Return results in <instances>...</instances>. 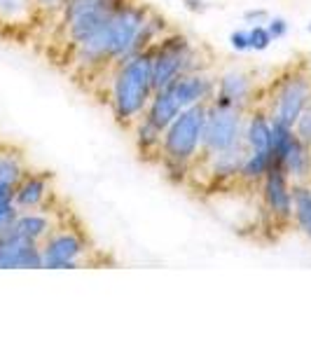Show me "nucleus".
Segmentation results:
<instances>
[{
    "instance_id": "20",
    "label": "nucleus",
    "mask_w": 311,
    "mask_h": 351,
    "mask_svg": "<svg viewBox=\"0 0 311 351\" xmlns=\"http://www.w3.org/2000/svg\"><path fill=\"white\" fill-rule=\"evenodd\" d=\"M28 171L21 155L16 152H0V183L16 185L21 180V176Z\"/></svg>"
},
{
    "instance_id": "10",
    "label": "nucleus",
    "mask_w": 311,
    "mask_h": 351,
    "mask_svg": "<svg viewBox=\"0 0 311 351\" xmlns=\"http://www.w3.org/2000/svg\"><path fill=\"white\" fill-rule=\"evenodd\" d=\"M0 269H42L40 246L12 232L0 234Z\"/></svg>"
},
{
    "instance_id": "19",
    "label": "nucleus",
    "mask_w": 311,
    "mask_h": 351,
    "mask_svg": "<svg viewBox=\"0 0 311 351\" xmlns=\"http://www.w3.org/2000/svg\"><path fill=\"white\" fill-rule=\"evenodd\" d=\"M36 14V0H0V24L3 26H24Z\"/></svg>"
},
{
    "instance_id": "23",
    "label": "nucleus",
    "mask_w": 311,
    "mask_h": 351,
    "mask_svg": "<svg viewBox=\"0 0 311 351\" xmlns=\"http://www.w3.org/2000/svg\"><path fill=\"white\" fill-rule=\"evenodd\" d=\"M293 129H295L299 141H304L307 145H311V104L302 110V115L297 117V122L293 124Z\"/></svg>"
},
{
    "instance_id": "1",
    "label": "nucleus",
    "mask_w": 311,
    "mask_h": 351,
    "mask_svg": "<svg viewBox=\"0 0 311 351\" xmlns=\"http://www.w3.org/2000/svg\"><path fill=\"white\" fill-rule=\"evenodd\" d=\"M108 73V108L115 122L129 132L143 117L152 94H155L150 52L145 49V52L129 56L112 66Z\"/></svg>"
},
{
    "instance_id": "8",
    "label": "nucleus",
    "mask_w": 311,
    "mask_h": 351,
    "mask_svg": "<svg viewBox=\"0 0 311 351\" xmlns=\"http://www.w3.org/2000/svg\"><path fill=\"white\" fill-rule=\"evenodd\" d=\"M262 208L276 228H290L293 220V180L276 164H271L269 173L260 183Z\"/></svg>"
},
{
    "instance_id": "4",
    "label": "nucleus",
    "mask_w": 311,
    "mask_h": 351,
    "mask_svg": "<svg viewBox=\"0 0 311 351\" xmlns=\"http://www.w3.org/2000/svg\"><path fill=\"white\" fill-rule=\"evenodd\" d=\"M42 269H80L94 263V243L77 225L61 223L40 243Z\"/></svg>"
},
{
    "instance_id": "14",
    "label": "nucleus",
    "mask_w": 311,
    "mask_h": 351,
    "mask_svg": "<svg viewBox=\"0 0 311 351\" xmlns=\"http://www.w3.org/2000/svg\"><path fill=\"white\" fill-rule=\"evenodd\" d=\"M241 141L248 150H269L271 145V115L264 101H256L244 115Z\"/></svg>"
},
{
    "instance_id": "27",
    "label": "nucleus",
    "mask_w": 311,
    "mask_h": 351,
    "mask_svg": "<svg viewBox=\"0 0 311 351\" xmlns=\"http://www.w3.org/2000/svg\"><path fill=\"white\" fill-rule=\"evenodd\" d=\"M180 5H183L188 12H192V14H206L208 12V0H180Z\"/></svg>"
},
{
    "instance_id": "18",
    "label": "nucleus",
    "mask_w": 311,
    "mask_h": 351,
    "mask_svg": "<svg viewBox=\"0 0 311 351\" xmlns=\"http://www.w3.org/2000/svg\"><path fill=\"white\" fill-rule=\"evenodd\" d=\"M129 132L134 134L136 148H138L140 157H157V160H160V145H162V134H164L162 129H157L152 122L140 117Z\"/></svg>"
},
{
    "instance_id": "24",
    "label": "nucleus",
    "mask_w": 311,
    "mask_h": 351,
    "mask_svg": "<svg viewBox=\"0 0 311 351\" xmlns=\"http://www.w3.org/2000/svg\"><path fill=\"white\" fill-rule=\"evenodd\" d=\"M229 47L239 54L251 52V43H248V26L234 28V31L229 33Z\"/></svg>"
},
{
    "instance_id": "9",
    "label": "nucleus",
    "mask_w": 311,
    "mask_h": 351,
    "mask_svg": "<svg viewBox=\"0 0 311 351\" xmlns=\"http://www.w3.org/2000/svg\"><path fill=\"white\" fill-rule=\"evenodd\" d=\"M258 84L253 80L251 73L246 71H225L223 75H218L216 82V96L211 101H216L220 106H232V108L248 110L256 104Z\"/></svg>"
},
{
    "instance_id": "11",
    "label": "nucleus",
    "mask_w": 311,
    "mask_h": 351,
    "mask_svg": "<svg viewBox=\"0 0 311 351\" xmlns=\"http://www.w3.org/2000/svg\"><path fill=\"white\" fill-rule=\"evenodd\" d=\"M216 82L218 77L213 73L206 71H195V73H185V75L176 77L173 82H169L166 87H171V92L176 94V99L180 101L183 108L197 104H208V101L216 96Z\"/></svg>"
},
{
    "instance_id": "5",
    "label": "nucleus",
    "mask_w": 311,
    "mask_h": 351,
    "mask_svg": "<svg viewBox=\"0 0 311 351\" xmlns=\"http://www.w3.org/2000/svg\"><path fill=\"white\" fill-rule=\"evenodd\" d=\"M311 104V68L309 66H297L286 71L281 77H276L269 84L267 106L271 120H279L293 127L297 122V117L302 115V110Z\"/></svg>"
},
{
    "instance_id": "22",
    "label": "nucleus",
    "mask_w": 311,
    "mask_h": 351,
    "mask_svg": "<svg viewBox=\"0 0 311 351\" xmlns=\"http://www.w3.org/2000/svg\"><path fill=\"white\" fill-rule=\"evenodd\" d=\"M264 26H267L271 40H284V38L288 36V31H290V24H288V19H284V16H276V14H269V19L264 21Z\"/></svg>"
},
{
    "instance_id": "29",
    "label": "nucleus",
    "mask_w": 311,
    "mask_h": 351,
    "mask_svg": "<svg viewBox=\"0 0 311 351\" xmlns=\"http://www.w3.org/2000/svg\"><path fill=\"white\" fill-rule=\"evenodd\" d=\"M307 31H309V33H311V21H309V26H307Z\"/></svg>"
},
{
    "instance_id": "7",
    "label": "nucleus",
    "mask_w": 311,
    "mask_h": 351,
    "mask_svg": "<svg viewBox=\"0 0 311 351\" xmlns=\"http://www.w3.org/2000/svg\"><path fill=\"white\" fill-rule=\"evenodd\" d=\"M246 110L220 106L216 101L206 104V117H203V136L201 150L197 160H206L211 155L225 152L241 143V129H244Z\"/></svg>"
},
{
    "instance_id": "12",
    "label": "nucleus",
    "mask_w": 311,
    "mask_h": 351,
    "mask_svg": "<svg viewBox=\"0 0 311 351\" xmlns=\"http://www.w3.org/2000/svg\"><path fill=\"white\" fill-rule=\"evenodd\" d=\"M52 199V176L47 171H26L14 185V206L19 211L47 208Z\"/></svg>"
},
{
    "instance_id": "15",
    "label": "nucleus",
    "mask_w": 311,
    "mask_h": 351,
    "mask_svg": "<svg viewBox=\"0 0 311 351\" xmlns=\"http://www.w3.org/2000/svg\"><path fill=\"white\" fill-rule=\"evenodd\" d=\"M276 167H281L286 171L288 178L293 183H304L311 180V145L297 138V134L293 136V141L286 145V150L274 160Z\"/></svg>"
},
{
    "instance_id": "21",
    "label": "nucleus",
    "mask_w": 311,
    "mask_h": 351,
    "mask_svg": "<svg viewBox=\"0 0 311 351\" xmlns=\"http://www.w3.org/2000/svg\"><path fill=\"white\" fill-rule=\"evenodd\" d=\"M248 43H251V52H264V49L271 47V36L264 24H256L248 26Z\"/></svg>"
},
{
    "instance_id": "30",
    "label": "nucleus",
    "mask_w": 311,
    "mask_h": 351,
    "mask_svg": "<svg viewBox=\"0 0 311 351\" xmlns=\"http://www.w3.org/2000/svg\"><path fill=\"white\" fill-rule=\"evenodd\" d=\"M309 68H311V61H309Z\"/></svg>"
},
{
    "instance_id": "25",
    "label": "nucleus",
    "mask_w": 311,
    "mask_h": 351,
    "mask_svg": "<svg viewBox=\"0 0 311 351\" xmlns=\"http://www.w3.org/2000/svg\"><path fill=\"white\" fill-rule=\"evenodd\" d=\"M66 0H36V12L45 16H56Z\"/></svg>"
},
{
    "instance_id": "3",
    "label": "nucleus",
    "mask_w": 311,
    "mask_h": 351,
    "mask_svg": "<svg viewBox=\"0 0 311 351\" xmlns=\"http://www.w3.org/2000/svg\"><path fill=\"white\" fill-rule=\"evenodd\" d=\"M148 52H150V68H152L155 92L166 87V84L173 82L176 77L185 75V73L206 71L208 68V59L201 45L192 43L188 36L176 33V31L164 36L160 43L152 45Z\"/></svg>"
},
{
    "instance_id": "28",
    "label": "nucleus",
    "mask_w": 311,
    "mask_h": 351,
    "mask_svg": "<svg viewBox=\"0 0 311 351\" xmlns=\"http://www.w3.org/2000/svg\"><path fill=\"white\" fill-rule=\"evenodd\" d=\"M8 204H14V185L0 183V206H8Z\"/></svg>"
},
{
    "instance_id": "2",
    "label": "nucleus",
    "mask_w": 311,
    "mask_h": 351,
    "mask_svg": "<svg viewBox=\"0 0 311 351\" xmlns=\"http://www.w3.org/2000/svg\"><path fill=\"white\" fill-rule=\"evenodd\" d=\"M203 117H206V104H197L180 110L173 122L164 129L160 145V162L166 176L183 180L190 176L201 150L203 136Z\"/></svg>"
},
{
    "instance_id": "13",
    "label": "nucleus",
    "mask_w": 311,
    "mask_h": 351,
    "mask_svg": "<svg viewBox=\"0 0 311 351\" xmlns=\"http://www.w3.org/2000/svg\"><path fill=\"white\" fill-rule=\"evenodd\" d=\"M59 223H61V218L56 216L49 206L36 208V211H19L14 218V223L10 225V228L0 230V234H3V232H12V234L21 237V239L33 241L40 246V243L49 237V232H52Z\"/></svg>"
},
{
    "instance_id": "26",
    "label": "nucleus",
    "mask_w": 311,
    "mask_h": 351,
    "mask_svg": "<svg viewBox=\"0 0 311 351\" xmlns=\"http://www.w3.org/2000/svg\"><path fill=\"white\" fill-rule=\"evenodd\" d=\"M267 19H269V12H267V10H262V8H258V10H246V12H244V24H246V26L264 24Z\"/></svg>"
},
{
    "instance_id": "16",
    "label": "nucleus",
    "mask_w": 311,
    "mask_h": 351,
    "mask_svg": "<svg viewBox=\"0 0 311 351\" xmlns=\"http://www.w3.org/2000/svg\"><path fill=\"white\" fill-rule=\"evenodd\" d=\"M271 164H274V162H271V152L269 150H248L244 162H241L236 183L246 185V188H260L262 178L269 173Z\"/></svg>"
},
{
    "instance_id": "17",
    "label": "nucleus",
    "mask_w": 311,
    "mask_h": 351,
    "mask_svg": "<svg viewBox=\"0 0 311 351\" xmlns=\"http://www.w3.org/2000/svg\"><path fill=\"white\" fill-rule=\"evenodd\" d=\"M290 225L299 234L311 239V180L293 183V220Z\"/></svg>"
},
{
    "instance_id": "6",
    "label": "nucleus",
    "mask_w": 311,
    "mask_h": 351,
    "mask_svg": "<svg viewBox=\"0 0 311 351\" xmlns=\"http://www.w3.org/2000/svg\"><path fill=\"white\" fill-rule=\"evenodd\" d=\"M120 3L122 0H66L56 16L68 52L99 31Z\"/></svg>"
}]
</instances>
